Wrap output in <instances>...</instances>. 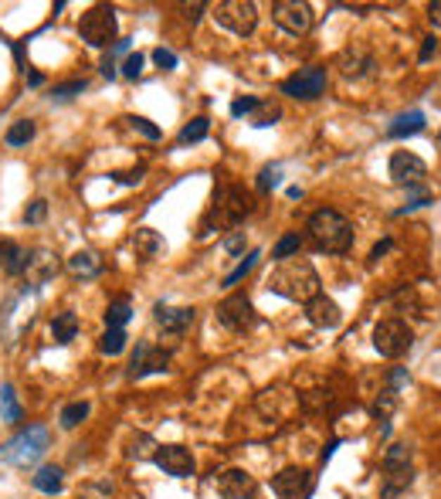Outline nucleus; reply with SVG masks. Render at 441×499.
<instances>
[{
    "mask_svg": "<svg viewBox=\"0 0 441 499\" xmlns=\"http://www.w3.org/2000/svg\"><path fill=\"white\" fill-rule=\"evenodd\" d=\"M269 289L292 303H312L319 296V272L306 258H286L269 275Z\"/></svg>",
    "mask_w": 441,
    "mask_h": 499,
    "instance_id": "obj_1",
    "label": "nucleus"
},
{
    "mask_svg": "<svg viewBox=\"0 0 441 499\" xmlns=\"http://www.w3.org/2000/svg\"><path fill=\"white\" fill-rule=\"evenodd\" d=\"M309 238L319 251H329V255H343L350 245H353V225L346 221L340 211L333 208H323L309 217Z\"/></svg>",
    "mask_w": 441,
    "mask_h": 499,
    "instance_id": "obj_2",
    "label": "nucleus"
},
{
    "mask_svg": "<svg viewBox=\"0 0 441 499\" xmlns=\"http://www.w3.org/2000/svg\"><path fill=\"white\" fill-rule=\"evenodd\" d=\"M248 211H251V201L241 187H221V191L214 194L211 211L204 214V221H200V238H207L211 231L234 228Z\"/></svg>",
    "mask_w": 441,
    "mask_h": 499,
    "instance_id": "obj_3",
    "label": "nucleus"
},
{
    "mask_svg": "<svg viewBox=\"0 0 441 499\" xmlns=\"http://www.w3.org/2000/svg\"><path fill=\"white\" fill-rule=\"evenodd\" d=\"M48 445H51L48 428L44 424H27V428H20L11 442L0 445V459L7 462V465H20L24 469V465H34L48 452Z\"/></svg>",
    "mask_w": 441,
    "mask_h": 499,
    "instance_id": "obj_4",
    "label": "nucleus"
},
{
    "mask_svg": "<svg viewBox=\"0 0 441 499\" xmlns=\"http://www.w3.org/2000/svg\"><path fill=\"white\" fill-rule=\"evenodd\" d=\"M78 34H82L85 44H92V48H109V44H115V34H119L115 11L113 7H106V4L85 11V18H82V24H78Z\"/></svg>",
    "mask_w": 441,
    "mask_h": 499,
    "instance_id": "obj_5",
    "label": "nucleus"
},
{
    "mask_svg": "<svg viewBox=\"0 0 441 499\" xmlns=\"http://www.w3.org/2000/svg\"><path fill=\"white\" fill-rule=\"evenodd\" d=\"M411 343H414V333H411V327L404 320H381L373 327V346H377L381 357L397 360V357H404L411 350Z\"/></svg>",
    "mask_w": 441,
    "mask_h": 499,
    "instance_id": "obj_6",
    "label": "nucleus"
},
{
    "mask_svg": "<svg viewBox=\"0 0 441 499\" xmlns=\"http://www.w3.org/2000/svg\"><path fill=\"white\" fill-rule=\"evenodd\" d=\"M214 20L231 31V34H251L255 31V24H258V7L251 4V0H224V4H217L214 7Z\"/></svg>",
    "mask_w": 441,
    "mask_h": 499,
    "instance_id": "obj_7",
    "label": "nucleus"
},
{
    "mask_svg": "<svg viewBox=\"0 0 441 499\" xmlns=\"http://www.w3.org/2000/svg\"><path fill=\"white\" fill-rule=\"evenodd\" d=\"M326 92V68L319 65H309V68H299L295 75H288L282 82V96L302 99V102H312Z\"/></svg>",
    "mask_w": 441,
    "mask_h": 499,
    "instance_id": "obj_8",
    "label": "nucleus"
},
{
    "mask_svg": "<svg viewBox=\"0 0 441 499\" xmlns=\"http://www.w3.org/2000/svg\"><path fill=\"white\" fill-rule=\"evenodd\" d=\"M217 323L228 327L231 333H245V329H251L258 323V316H255V306H251L248 296L234 292V296H228V299L217 306Z\"/></svg>",
    "mask_w": 441,
    "mask_h": 499,
    "instance_id": "obj_9",
    "label": "nucleus"
},
{
    "mask_svg": "<svg viewBox=\"0 0 441 499\" xmlns=\"http://www.w3.org/2000/svg\"><path fill=\"white\" fill-rule=\"evenodd\" d=\"M271 20L288 34H306L312 27V7L302 0H279L271 7Z\"/></svg>",
    "mask_w": 441,
    "mask_h": 499,
    "instance_id": "obj_10",
    "label": "nucleus"
},
{
    "mask_svg": "<svg viewBox=\"0 0 441 499\" xmlns=\"http://www.w3.org/2000/svg\"><path fill=\"white\" fill-rule=\"evenodd\" d=\"M424 177H428V167H424L421 156L407 153V150H397L390 156V180L394 184H401L407 191H418V187H424Z\"/></svg>",
    "mask_w": 441,
    "mask_h": 499,
    "instance_id": "obj_11",
    "label": "nucleus"
},
{
    "mask_svg": "<svg viewBox=\"0 0 441 499\" xmlns=\"http://www.w3.org/2000/svg\"><path fill=\"white\" fill-rule=\"evenodd\" d=\"M271 493L279 499H306L312 493V472L299 469V465H288L271 479Z\"/></svg>",
    "mask_w": 441,
    "mask_h": 499,
    "instance_id": "obj_12",
    "label": "nucleus"
},
{
    "mask_svg": "<svg viewBox=\"0 0 441 499\" xmlns=\"http://www.w3.org/2000/svg\"><path fill=\"white\" fill-rule=\"evenodd\" d=\"M153 462L167 476H173V479L193 476V455H191V448H184V445H160L153 452Z\"/></svg>",
    "mask_w": 441,
    "mask_h": 499,
    "instance_id": "obj_13",
    "label": "nucleus"
},
{
    "mask_svg": "<svg viewBox=\"0 0 441 499\" xmlns=\"http://www.w3.org/2000/svg\"><path fill=\"white\" fill-rule=\"evenodd\" d=\"M170 367V350H156L150 343H139L133 353V364H129V377L139 381V377H146V374H160V370H167Z\"/></svg>",
    "mask_w": 441,
    "mask_h": 499,
    "instance_id": "obj_14",
    "label": "nucleus"
},
{
    "mask_svg": "<svg viewBox=\"0 0 441 499\" xmlns=\"http://www.w3.org/2000/svg\"><path fill=\"white\" fill-rule=\"evenodd\" d=\"M306 316H309V323L312 327H319V329H336L340 327V320H343V309L336 306L329 296H316L312 303H306Z\"/></svg>",
    "mask_w": 441,
    "mask_h": 499,
    "instance_id": "obj_15",
    "label": "nucleus"
},
{
    "mask_svg": "<svg viewBox=\"0 0 441 499\" xmlns=\"http://www.w3.org/2000/svg\"><path fill=\"white\" fill-rule=\"evenodd\" d=\"M217 493L224 499H245L255 493V476L245 469H228L217 476Z\"/></svg>",
    "mask_w": 441,
    "mask_h": 499,
    "instance_id": "obj_16",
    "label": "nucleus"
},
{
    "mask_svg": "<svg viewBox=\"0 0 441 499\" xmlns=\"http://www.w3.org/2000/svg\"><path fill=\"white\" fill-rule=\"evenodd\" d=\"M153 320L167 329V333L180 336V333H187V329L193 327V309H173V306H163V303H160V306L153 309Z\"/></svg>",
    "mask_w": 441,
    "mask_h": 499,
    "instance_id": "obj_17",
    "label": "nucleus"
},
{
    "mask_svg": "<svg viewBox=\"0 0 441 499\" xmlns=\"http://www.w3.org/2000/svg\"><path fill=\"white\" fill-rule=\"evenodd\" d=\"M414 482V472H411V465H404V469H387L384 472V486H381V499H394L401 496L404 489Z\"/></svg>",
    "mask_w": 441,
    "mask_h": 499,
    "instance_id": "obj_18",
    "label": "nucleus"
},
{
    "mask_svg": "<svg viewBox=\"0 0 441 499\" xmlns=\"http://www.w3.org/2000/svg\"><path fill=\"white\" fill-rule=\"evenodd\" d=\"M0 262H4V272H7V275H20V272L31 265V255L20 251L14 241H0Z\"/></svg>",
    "mask_w": 441,
    "mask_h": 499,
    "instance_id": "obj_19",
    "label": "nucleus"
},
{
    "mask_svg": "<svg viewBox=\"0 0 441 499\" xmlns=\"http://www.w3.org/2000/svg\"><path fill=\"white\" fill-rule=\"evenodd\" d=\"M424 130V113H404V115H397L390 126H387V136L390 139H404V136H414V133H421Z\"/></svg>",
    "mask_w": 441,
    "mask_h": 499,
    "instance_id": "obj_20",
    "label": "nucleus"
},
{
    "mask_svg": "<svg viewBox=\"0 0 441 499\" xmlns=\"http://www.w3.org/2000/svg\"><path fill=\"white\" fill-rule=\"evenodd\" d=\"M133 251L139 255V258H153V255H160V251H163V238H160V231L139 228L133 234Z\"/></svg>",
    "mask_w": 441,
    "mask_h": 499,
    "instance_id": "obj_21",
    "label": "nucleus"
},
{
    "mask_svg": "<svg viewBox=\"0 0 441 499\" xmlns=\"http://www.w3.org/2000/svg\"><path fill=\"white\" fill-rule=\"evenodd\" d=\"M68 272H75L78 279H96L98 272H102V262H98L96 251H75L68 258Z\"/></svg>",
    "mask_w": 441,
    "mask_h": 499,
    "instance_id": "obj_22",
    "label": "nucleus"
},
{
    "mask_svg": "<svg viewBox=\"0 0 441 499\" xmlns=\"http://www.w3.org/2000/svg\"><path fill=\"white\" fill-rule=\"evenodd\" d=\"M31 482H34V489H38V493H44V496L55 499L58 493H61V469H58V465H41Z\"/></svg>",
    "mask_w": 441,
    "mask_h": 499,
    "instance_id": "obj_23",
    "label": "nucleus"
},
{
    "mask_svg": "<svg viewBox=\"0 0 441 499\" xmlns=\"http://www.w3.org/2000/svg\"><path fill=\"white\" fill-rule=\"evenodd\" d=\"M0 418L7 424H20L24 411H20V401H18V391L14 384H4L0 387Z\"/></svg>",
    "mask_w": 441,
    "mask_h": 499,
    "instance_id": "obj_24",
    "label": "nucleus"
},
{
    "mask_svg": "<svg viewBox=\"0 0 441 499\" xmlns=\"http://www.w3.org/2000/svg\"><path fill=\"white\" fill-rule=\"evenodd\" d=\"M75 333H78L75 312H58L55 320H51V336H55V343H72Z\"/></svg>",
    "mask_w": 441,
    "mask_h": 499,
    "instance_id": "obj_25",
    "label": "nucleus"
},
{
    "mask_svg": "<svg viewBox=\"0 0 441 499\" xmlns=\"http://www.w3.org/2000/svg\"><path fill=\"white\" fill-rule=\"evenodd\" d=\"M279 119H282V106H279L275 99H258V106H255V113H251V126L265 130V126L279 122Z\"/></svg>",
    "mask_w": 441,
    "mask_h": 499,
    "instance_id": "obj_26",
    "label": "nucleus"
},
{
    "mask_svg": "<svg viewBox=\"0 0 441 499\" xmlns=\"http://www.w3.org/2000/svg\"><path fill=\"white\" fill-rule=\"evenodd\" d=\"M34 133H38L34 119H18V122H11V130L4 133V139H7V146H27L34 139Z\"/></svg>",
    "mask_w": 441,
    "mask_h": 499,
    "instance_id": "obj_27",
    "label": "nucleus"
},
{
    "mask_svg": "<svg viewBox=\"0 0 441 499\" xmlns=\"http://www.w3.org/2000/svg\"><path fill=\"white\" fill-rule=\"evenodd\" d=\"M89 411H92V408H89V401H72V404H65V408H61L58 422H61V428H65V431H72V428H78V424L89 418Z\"/></svg>",
    "mask_w": 441,
    "mask_h": 499,
    "instance_id": "obj_28",
    "label": "nucleus"
},
{
    "mask_svg": "<svg viewBox=\"0 0 441 499\" xmlns=\"http://www.w3.org/2000/svg\"><path fill=\"white\" fill-rule=\"evenodd\" d=\"M129 316H133V306H129V299H115V303H109V309H106V327L122 329L126 323H129Z\"/></svg>",
    "mask_w": 441,
    "mask_h": 499,
    "instance_id": "obj_29",
    "label": "nucleus"
},
{
    "mask_svg": "<svg viewBox=\"0 0 441 499\" xmlns=\"http://www.w3.org/2000/svg\"><path fill=\"white\" fill-rule=\"evenodd\" d=\"M299 248H302V234H299V231H288V234L279 238V245L271 248V258L286 262V258H292V255H299Z\"/></svg>",
    "mask_w": 441,
    "mask_h": 499,
    "instance_id": "obj_30",
    "label": "nucleus"
},
{
    "mask_svg": "<svg viewBox=\"0 0 441 499\" xmlns=\"http://www.w3.org/2000/svg\"><path fill=\"white\" fill-rule=\"evenodd\" d=\"M126 329H113V327H106V333H102V340H98V350L102 353H109V357H115V353H122L126 350Z\"/></svg>",
    "mask_w": 441,
    "mask_h": 499,
    "instance_id": "obj_31",
    "label": "nucleus"
},
{
    "mask_svg": "<svg viewBox=\"0 0 441 499\" xmlns=\"http://www.w3.org/2000/svg\"><path fill=\"white\" fill-rule=\"evenodd\" d=\"M207 133H211V122L204 115H197L180 130V143H200V139H207Z\"/></svg>",
    "mask_w": 441,
    "mask_h": 499,
    "instance_id": "obj_32",
    "label": "nucleus"
},
{
    "mask_svg": "<svg viewBox=\"0 0 441 499\" xmlns=\"http://www.w3.org/2000/svg\"><path fill=\"white\" fill-rule=\"evenodd\" d=\"M258 258H262V251H248V255H245V262H241L234 272H228V275H224V289L238 286V282H241V279H245V275H248V272L258 265Z\"/></svg>",
    "mask_w": 441,
    "mask_h": 499,
    "instance_id": "obj_33",
    "label": "nucleus"
},
{
    "mask_svg": "<svg viewBox=\"0 0 441 499\" xmlns=\"http://www.w3.org/2000/svg\"><path fill=\"white\" fill-rule=\"evenodd\" d=\"M404 465H411V448L407 445H390L384 455V472L387 469H404Z\"/></svg>",
    "mask_w": 441,
    "mask_h": 499,
    "instance_id": "obj_34",
    "label": "nucleus"
},
{
    "mask_svg": "<svg viewBox=\"0 0 441 499\" xmlns=\"http://www.w3.org/2000/svg\"><path fill=\"white\" fill-rule=\"evenodd\" d=\"M89 85H85V78H75V82H65V85H55L51 89V99L55 102H68V99H75V96H82Z\"/></svg>",
    "mask_w": 441,
    "mask_h": 499,
    "instance_id": "obj_35",
    "label": "nucleus"
},
{
    "mask_svg": "<svg viewBox=\"0 0 441 499\" xmlns=\"http://www.w3.org/2000/svg\"><path fill=\"white\" fill-rule=\"evenodd\" d=\"M279 180H282V167L279 163H269V167H262V173H258V191L269 194L279 187Z\"/></svg>",
    "mask_w": 441,
    "mask_h": 499,
    "instance_id": "obj_36",
    "label": "nucleus"
},
{
    "mask_svg": "<svg viewBox=\"0 0 441 499\" xmlns=\"http://www.w3.org/2000/svg\"><path fill=\"white\" fill-rule=\"evenodd\" d=\"M394 408H397V391H390V387H387L384 394H381V398H377V401H373V415H377V418H381V422H387V418H390V411H394Z\"/></svg>",
    "mask_w": 441,
    "mask_h": 499,
    "instance_id": "obj_37",
    "label": "nucleus"
},
{
    "mask_svg": "<svg viewBox=\"0 0 441 499\" xmlns=\"http://www.w3.org/2000/svg\"><path fill=\"white\" fill-rule=\"evenodd\" d=\"M255 106H258V99H255V96H241V99H234V102H231V115H234V119H241V115L255 113Z\"/></svg>",
    "mask_w": 441,
    "mask_h": 499,
    "instance_id": "obj_38",
    "label": "nucleus"
},
{
    "mask_svg": "<svg viewBox=\"0 0 441 499\" xmlns=\"http://www.w3.org/2000/svg\"><path fill=\"white\" fill-rule=\"evenodd\" d=\"M143 61H146V58L139 55V51H136V55H126V61H122V75H126V78H139V75H143Z\"/></svg>",
    "mask_w": 441,
    "mask_h": 499,
    "instance_id": "obj_39",
    "label": "nucleus"
},
{
    "mask_svg": "<svg viewBox=\"0 0 441 499\" xmlns=\"http://www.w3.org/2000/svg\"><path fill=\"white\" fill-rule=\"evenodd\" d=\"M44 217H48V204H44V201H31V208L24 211V221H27V225H41Z\"/></svg>",
    "mask_w": 441,
    "mask_h": 499,
    "instance_id": "obj_40",
    "label": "nucleus"
},
{
    "mask_svg": "<svg viewBox=\"0 0 441 499\" xmlns=\"http://www.w3.org/2000/svg\"><path fill=\"white\" fill-rule=\"evenodd\" d=\"M153 61L160 65V68H163V72H173V68H177V55H173L170 48H156V51H153Z\"/></svg>",
    "mask_w": 441,
    "mask_h": 499,
    "instance_id": "obj_41",
    "label": "nucleus"
},
{
    "mask_svg": "<svg viewBox=\"0 0 441 499\" xmlns=\"http://www.w3.org/2000/svg\"><path fill=\"white\" fill-rule=\"evenodd\" d=\"M224 251L228 255H241L245 251V231H231L228 238H224Z\"/></svg>",
    "mask_w": 441,
    "mask_h": 499,
    "instance_id": "obj_42",
    "label": "nucleus"
},
{
    "mask_svg": "<svg viewBox=\"0 0 441 499\" xmlns=\"http://www.w3.org/2000/svg\"><path fill=\"white\" fill-rule=\"evenodd\" d=\"M129 122H133V130H139V133L146 136V139H160V130H156L150 119H143V115H133Z\"/></svg>",
    "mask_w": 441,
    "mask_h": 499,
    "instance_id": "obj_43",
    "label": "nucleus"
},
{
    "mask_svg": "<svg viewBox=\"0 0 441 499\" xmlns=\"http://www.w3.org/2000/svg\"><path fill=\"white\" fill-rule=\"evenodd\" d=\"M113 180L115 184H126V187H136V184L143 180V167H136V170H119V173H113Z\"/></svg>",
    "mask_w": 441,
    "mask_h": 499,
    "instance_id": "obj_44",
    "label": "nucleus"
},
{
    "mask_svg": "<svg viewBox=\"0 0 441 499\" xmlns=\"http://www.w3.org/2000/svg\"><path fill=\"white\" fill-rule=\"evenodd\" d=\"M435 55H438V38H424V44H421V61H431Z\"/></svg>",
    "mask_w": 441,
    "mask_h": 499,
    "instance_id": "obj_45",
    "label": "nucleus"
},
{
    "mask_svg": "<svg viewBox=\"0 0 441 499\" xmlns=\"http://www.w3.org/2000/svg\"><path fill=\"white\" fill-rule=\"evenodd\" d=\"M102 75H106V78H115V58H113V55L102 58Z\"/></svg>",
    "mask_w": 441,
    "mask_h": 499,
    "instance_id": "obj_46",
    "label": "nucleus"
},
{
    "mask_svg": "<svg viewBox=\"0 0 441 499\" xmlns=\"http://www.w3.org/2000/svg\"><path fill=\"white\" fill-rule=\"evenodd\" d=\"M428 18H431V24H435V27H441V0H435V4L428 7Z\"/></svg>",
    "mask_w": 441,
    "mask_h": 499,
    "instance_id": "obj_47",
    "label": "nucleus"
},
{
    "mask_svg": "<svg viewBox=\"0 0 441 499\" xmlns=\"http://www.w3.org/2000/svg\"><path fill=\"white\" fill-rule=\"evenodd\" d=\"M407 381H411V377H407V370H394V374H390V384H394L390 391H397V387L407 384Z\"/></svg>",
    "mask_w": 441,
    "mask_h": 499,
    "instance_id": "obj_48",
    "label": "nucleus"
},
{
    "mask_svg": "<svg viewBox=\"0 0 441 499\" xmlns=\"http://www.w3.org/2000/svg\"><path fill=\"white\" fill-rule=\"evenodd\" d=\"M390 245H394V241H390V238H384L381 245H373V251H370V258H381V255H387V251H390Z\"/></svg>",
    "mask_w": 441,
    "mask_h": 499,
    "instance_id": "obj_49",
    "label": "nucleus"
},
{
    "mask_svg": "<svg viewBox=\"0 0 441 499\" xmlns=\"http://www.w3.org/2000/svg\"><path fill=\"white\" fill-rule=\"evenodd\" d=\"M187 11H191L187 18H191V20H197V18H200V11H204V4H193V7H187Z\"/></svg>",
    "mask_w": 441,
    "mask_h": 499,
    "instance_id": "obj_50",
    "label": "nucleus"
},
{
    "mask_svg": "<svg viewBox=\"0 0 441 499\" xmlns=\"http://www.w3.org/2000/svg\"><path fill=\"white\" fill-rule=\"evenodd\" d=\"M48 499H51V496H48Z\"/></svg>",
    "mask_w": 441,
    "mask_h": 499,
    "instance_id": "obj_51",
    "label": "nucleus"
}]
</instances>
